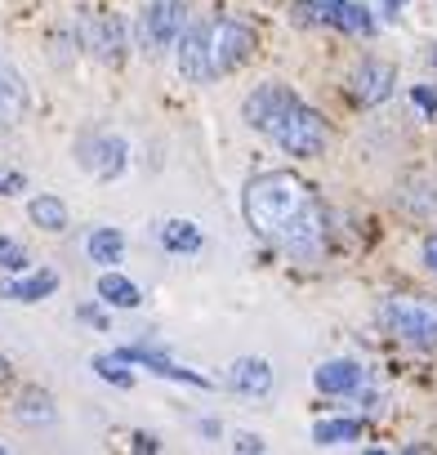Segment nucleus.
<instances>
[{
  "label": "nucleus",
  "instance_id": "nucleus-1",
  "mask_svg": "<svg viewBox=\"0 0 437 455\" xmlns=\"http://www.w3.org/2000/svg\"><path fill=\"white\" fill-rule=\"evenodd\" d=\"M246 223L255 233L290 255H313L326 242V210L313 183H304L290 170H264L246 183L242 196Z\"/></svg>",
  "mask_w": 437,
  "mask_h": 455
},
{
  "label": "nucleus",
  "instance_id": "nucleus-2",
  "mask_svg": "<svg viewBox=\"0 0 437 455\" xmlns=\"http://www.w3.org/2000/svg\"><path fill=\"white\" fill-rule=\"evenodd\" d=\"M242 116H246L250 130L268 134L286 156H304V161H308V156H322V152H326L330 130H326L322 112L308 108L290 85H277V81L259 85V90L246 99Z\"/></svg>",
  "mask_w": 437,
  "mask_h": 455
},
{
  "label": "nucleus",
  "instance_id": "nucleus-3",
  "mask_svg": "<svg viewBox=\"0 0 437 455\" xmlns=\"http://www.w3.org/2000/svg\"><path fill=\"white\" fill-rule=\"evenodd\" d=\"M379 326L415 348H437V299H415V295H388L379 304Z\"/></svg>",
  "mask_w": 437,
  "mask_h": 455
},
{
  "label": "nucleus",
  "instance_id": "nucleus-4",
  "mask_svg": "<svg viewBox=\"0 0 437 455\" xmlns=\"http://www.w3.org/2000/svg\"><path fill=\"white\" fill-rule=\"evenodd\" d=\"M201 32H205V63H210V76L237 72V68L255 54V45H259L255 28L242 23V19H214V23H201Z\"/></svg>",
  "mask_w": 437,
  "mask_h": 455
},
{
  "label": "nucleus",
  "instance_id": "nucleus-5",
  "mask_svg": "<svg viewBox=\"0 0 437 455\" xmlns=\"http://www.w3.org/2000/svg\"><path fill=\"white\" fill-rule=\"evenodd\" d=\"M290 19L304 23V28H335V32H348V36H370L375 32L370 10L353 5V0H295Z\"/></svg>",
  "mask_w": 437,
  "mask_h": 455
},
{
  "label": "nucleus",
  "instance_id": "nucleus-6",
  "mask_svg": "<svg viewBox=\"0 0 437 455\" xmlns=\"http://www.w3.org/2000/svg\"><path fill=\"white\" fill-rule=\"evenodd\" d=\"M76 36L81 45L99 59V63H121L125 59V23L116 14H103V10H85L81 23H76Z\"/></svg>",
  "mask_w": 437,
  "mask_h": 455
},
{
  "label": "nucleus",
  "instance_id": "nucleus-7",
  "mask_svg": "<svg viewBox=\"0 0 437 455\" xmlns=\"http://www.w3.org/2000/svg\"><path fill=\"white\" fill-rule=\"evenodd\" d=\"M183 14H187L183 0H147V10L139 14V45H143L147 54L170 50L174 36H179L183 23H187Z\"/></svg>",
  "mask_w": 437,
  "mask_h": 455
},
{
  "label": "nucleus",
  "instance_id": "nucleus-8",
  "mask_svg": "<svg viewBox=\"0 0 437 455\" xmlns=\"http://www.w3.org/2000/svg\"><path fill=\"white\" fill-rule=\"evenodd\" d=\"M393 85H397V72L388 68V63H379V59H366L357 72H353V99L362 103V108H375V103H384L388 94H393Z\"/></svg>",
  "mask_w": 437,
  "mask_h": 455
},
{
  "label": "nucleus",
  "instance_id": "nucleus-9",
  "mask_svg": "<svg viewBox=\"0 0 437 455\" xmlns=\"http://www.w3.org/2000/svg\"><path fill=\"white\" fill-rule=\"evenodd\" d=\"M313 384L322 388V393H330V397H348V393H366V384H370V371L362 366V362H326V366H317V375H313Z\"/></svg>",
  "mask_w": 437,
  "mask_h": 455
},
{
  "label": "nucleus",
  "instance_id": "nucleus-10",
  "mask_svg": "<svg viewBox=\"0 0 437 455\" xmlns=\"http://www.w3.org/2000/svg\"><path fill=\"white\" fill-rule=\"evenodd\" d=\"M174 45H179V72H183V81H192V85H205V81H214L210 76V63H205V32H201V23H183V32L174 36Z\"/></svg>",
  "mask_w": 437,
  "mask_h": 455
},
{
  "label": "nucleus",
  "instance_id": "nucleus-11",
  "mask_svg": "<svg viewBox=\"0 0 437 455\" xmlns=\"http://www.w3.org/2000/svg\"><path fill=\"white\" fill-rule=\"evenodd\" d=\"M125 156H130L125 139H112V134H103V139H94V143L81 148V165H85L94 179H116V174L125 170Z\"/></svg>",
  "mask_w": 437,
  "mask_h": 455
},
{
  "label": "nucleus",
  "instance_id": "nucleus-12",
  "mask_svg": "<svg viewBox=\"0 0 437 455\" xmlns=\"http://www.w3.org/2000/svg\"><path fill=\"white\" fill-rule=\"evenodd\" d=\"M121 357H125L130 366H147V371L161 375V379H179V384H192V388H210L205 375H196V371H187V366H174L170 357H161V353H152V348H121Z\"/></svg>",
  "mask_w": 437,
  "mask_h": 455
},
{
  "label": "nucleus",
  "instance_id": "nucleus-13",
  "mask_svg": "<svg viewBox=\"0 0 437 455\" xmlns=\"http://www.w3.org/2000/svg\"><path fill=\"white\" fill-rule=\"evenodd\" d=\"M228 384L242 393V397H264L273 388V366L264 357H242L233 371H228Z\"/></svg>",
  "mask_w": 437,
  "mask_h": 455
},
{
  "label": "nucleus",
  "instance_id": "nucleus-14",
  "mask_svg": "<svg viewBox=\"0 0 437 455\" xmlns=\"http://www.w3.org/2000/svg\"><path fill=\"white\" fill-rule=\"evenodd\" d=\"M23 112H28V81L0 59V121L14 125V121H23Z\"/></svg>",
  "mask_w": 437,
  "mask_h": 455
},
{
  "label": "nucleus",
  "instance_id": "nucleus-15",
  "mask_svg": "<svg viewBox=\"0 0 437 455\" xmlns=\"http://www.w3.org/2000/svg\"><path fill=\"white\" fill-rule=\"evenodd\" d=\"M59 291V273H32V277H19V282H10L5 286V299H14V304H41V299H50Z\"/></svg>",
  "mask_w": 437,
  "mask_h": 455
},
{
  "label": "nucleus",
  "instance_id": "nucleus-16",
  "mask_svg": "<svg viewBox=\"0 0 437 455\" xmlns=\"http://www.w3.org/2000/svg\"><path fill=\"white\" fill-rule=\"evenodd\" d=\"M161 246H165L170 255H196V251H201V228H196L192 219H170V223L161 228Z\"/></svg>",
  "mask_w": 437,
  "mask_h": 455
},
{
  "label": "nucleus",
  "instance_id": "nucleus-17",
  "mask_svg": "<svg viewBox=\"0 0 437 455\" xmlns=\"http://www.w3.org/2000/svg\"><path fill=\"white\" fill-rule=\"evenodd\" d=\"M85 251H90V259H94V264H103V268L121 264V255H125V237H121V228H94L90 242H85Z\"/></svg>",
  "mask_w": 437,
  "mask_h": 455
},
{
  "label": "nucleus",
  "instance_id": "nucleus-18",
  "mask_svg": "<svg viewBox=\"0 0 437 455\" xmlns=\"http://www.w3.org/2000/svg\"><path fill=\"white\" fill-rule=\"evenodd\" d=\"M99 299L112 304V308H139L143 304V291L130 277H121V273H103L99 277Z\"/></svg>",
  "mask_w": 437,
  "mask_h": 455
},
{
  "label": "nucleus",
  "instance_id": "nucleus-19",
  "mask_svg": "<svg viewBox=\"0 0 437 455\" xmlns=\"http://www.w3.org/2000/svg\"><path fill=\"white\" fill-rule=\"evenodd\" d=\"M14 415H19L23 424H54V419H59V411H54V397H50L45 388H23V393H19V406H14Z\"/></svg>",
  "mask_w": 437,
  "mask_h": 455
},
{
  "label": "nucleus",
  "instance_id": "nucleus-20",
  "mask_svg": "<svg viewBox=\"0 0 437 455\" xmlns=\"http://www.w3.org/2000/svg\"><path fill=\"white\" fill-rule=\"evenodd\" d=\"M28 214H32L36 228H45V233H63V228H68V205L59 196H50V192L32 196L28 201Z\"/></svg>",
  "mask_w": 437,
  "mask_h": 455
},
{
  "label": "nucleus",
  "instance_id": "nucleus-21",
  "mask_svg": "<svg viewBox=\"0 0 437 455\" xmlns=\"http://www.w3.org/2000/svg\"><path fill=\"white\" fill-rule=\"evenodd\" d=\"M366 437V424L362 419H322L313 428V442L317 446H344V442H362Z\"/></svg>",
  "mask_w": 437,
  "mask_h": 455
},
{
  "label": "nucleus",
  "instance_id": "nucleus-22",
  "mask_svg": "<svg viewBox=\"0 0 437 455\" xmlns=\"http://www.w3.org/2000/svg\"><path fill=\"white\" fill-rule=\"evenodd\" d=\"M90 366H94L99 379H107V384H116V388H130V384H134V371H130V362H125L121 353H99Z\"/></svg>",
  "mask_w": 437,
  "mask_h": 455
},
{
  "label": "nucleus",
  "instance_id": "nucleus-23",
  "mask_svg": "<svg viewBox=\"0 0 437 455\" xmlns=\"http://www.w3.org/2000/svg\"><path fill=\"white\" fill-rule=\"evenodd\" d=\"M28 251L14 242V237H0V268H5V273H28Z\"/></svg>",
  "mask_w": 437,
  "mask_h": 455
},
{
  "label": "nucleus",
  "instance_id": "nucleus-24",
  "mask_svg": "<svg viewBox=\"0 0 437 455\" xmlns=\"http://www.w3.org/2000/svg\"><path fill=\"white\" fill-rule=\"evenodd\" d=\"M28 188V174L23 170H0V196H19Z\"/></svg>",
  "mask_w": 437,
  "mask_h": 455
},
{
  "label": "nucleus",
  "instance_id": "nucleus-25",
  "mask_svg": "<svg viewBox=\"0 0 437 455\" xmlns=\"http://www.w3.org/2000/svg\"><path fill=\"white\" fill-rule=\"evenodd\" d=\"M233 451H242V455H250V451H255V455H259V451H264V437H259V433H237Z\"/></svg>",
  "mask_w": 437,
  "mask_h": 455
},
{
  "label": "nucleus",
  "instance_id": "nucleus-26",
  "mask_svg": "<svg viewBox=\"0 0 437 455\" xmlns=\"http://www.w3.org/2000/svg\"><path fill=\"white\" fill-rule=\"evenodd\" d=\"M410 99H415V108H424V112L437 121V94H428L424 85H415V90H410Z\"/></svg>",
  "mask_w": 437,
  "mask_h": 455
},
{
  "label": "nucleus",
  "instance_id": "nucleus-27",
  "mask_svg": "<svg viewBox=\"0 0 437 455\" xmlns=\"http://www.w3.org/2000/svg\"><path fill=\"white\" fill-rule=\"evenodd\" d=\"M130 446H134V451H156L161 442H156L152 433H134V442H130Z\"/></svg>",
  "mask_w": 437,
  "mask_h": 455
},
{
  "label": "nucleus",
  "instance_id": "nucleus-28",
  "mask_svg": "<svg viewBox=\"0 0 437 455\" xmlns=\"http://www.w3.org/2000/svg\"><path fill=\"white\" fill-rule=\"evenodd\" d=\"M424 264L437 273V237H424Z\"/></svg>",
  "mask_w": 437,
  "mask_h": 455
},
{
  "label": "nucleus",
  "instance_id": "nucleus-29",
  "mask_svg": "<svg viewBox=\"0 0 437 455\" xmlns=\"http://www.w3.org/2000/svg\"><path fill=\"white\" fill-rule=\"evenodd\" d=\"M81 322H94V326H107V317L99 308H81Z\"/></svg>",
  "mask_w": 437,
  "mask_h": 455
},
{
  "label": "nucleus",
  "instance_id": "nucleus-30",
  "mask_svg": "<svg viewBox=\"0 0 437 455\" xmlns=\"http://www.w3.org/2000/svg\"><path fill=\"white\" fill-rule=\"evenodd\" d=\"M401 10H406V0H384V14H388V19H397Z\"/></svg>",
  "mask_w": 437,
  "mask_h": 455
},
{
  "label": "nucleus",
  "instance_id": "nucleus-31",
  "mask_svg": "<svg viewBox=\"0 0 437 455\" xmlns=\"http://www.w3.org/2000/svg\"><path fill=\"white\" fill-rule=\"evenodd\" d=\"M424 68H437V45H428V50H424Z\"/></svg>",
  "mask_w": 437,
  "mask_h": 455
},
{
  "label": "nucleus",
  "instance_id": "nucleus-32",
  "mask_svg": "<svg viewBox=\"0 0 437 455\" xmlns=\"http://www.w3.org/2000/svg\"><path fill=\"white\" fill-rule=\"evenodd\" d=\"M5 379H10V362H5V357H0V384H5Z\"/></svg>",
  "mask_w": 437,
  "mask_h": 455
},
{
  "label": "nucleus",
  "instance_id": "nucleus-33",
  "mask_svg": "<svg viewBox=\"0 0 437 455\" xmlns=\"http://www.w3.org/2000/svg\"><path fill=\"white\" fill-rule=\"evenodd\" d=\"M0 455H5V446H0Z\"/></svg>",
  "mask_w": 437,
  "mask_h": 455
}]
</instances>
